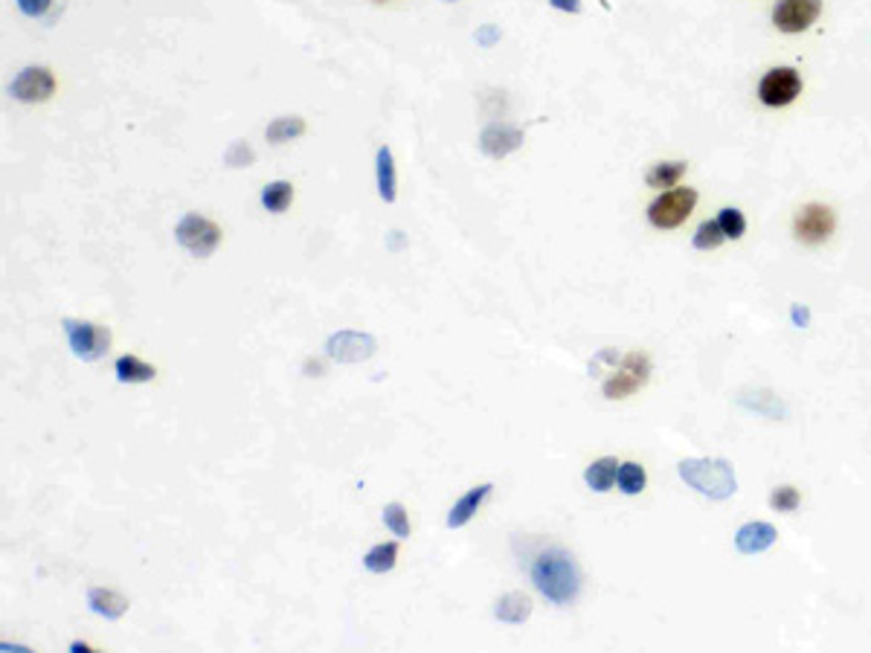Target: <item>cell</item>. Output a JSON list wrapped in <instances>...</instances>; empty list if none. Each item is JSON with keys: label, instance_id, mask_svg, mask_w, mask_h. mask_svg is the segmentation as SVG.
<instances>
[{"label": "cell", "instance_id": "obj_1", "mask_svg": "<svg viewBox=\"0 0 871 653\" xmlns=\"http://www.w3.org/2000/svg\"><path fill=\"white\" fill-rule=\"evenodd\" d=\"M532 584L537 586L546 601L558 604V607H566L573 604L581 593V569L575 564V557L566 549L552 546L546 552H541L532 564Z\"/></svg>", "mask_w": 871, "mask_h": 653}, {"label": "cell", "instance_id": "obj_2", "mask_svg": "<svg viewBox=\"0 0 871 653\" xmlns=\"http://www.w3.org/2000/svg\"><path fill=\"white\" fill-rule=\"evenodd\" d=\"M677 471L697 493L711 500H730L738 491L735 471L723 459H683Z\"/></svg>", "mask_w": 871, "mask_h": 653}, {"label": "cell", "instance_id": "obj_3", "mask_svg": "<svg viewBox=\"0 0 871 653\" xmlns=\"http://www.w3.org/2000/svg\"><path fill=\"white\" fill-rule=\"evenodd\" d=\"M694 206H697V192L691 186L665 189V192L648 206V221H651L657 230H677L691 218Z\"/></svg>", "mask_w": 871, "mask_h": 653}, {"label": "cell", "instance_id": "obj_4", "mask_svg": "<svg viewBox=\"0 0 871 653\" xmlns=\"http://www.w3.org/2000/svg\"><path fill=\"white\" fill-rule=\"evenodd\" d=\"M65 326V334L70 340V348L76 358H82L88 363H97L108 355L110 348V328L99 326V323H88V320H61Z\"/></svg>", "mask_w": 871, "mask_h": 653}, {"label": "cell", "instance_id": "obj_5", "mask_svg": "<svg viewBox=\"0 0 871 653\" xmlns=\"http://www.w3.org/2000/svg\"><path fill=\"white\" fill-rule=\"evenodd\" d=\"M174 235H178V244L198 259L213 256L215 247L221 244V227L213 224L210 218L195 215V212L181 218V224L174 227Z\"/></svg>", "mask_w": 871, "mask_h": 653}, {"label": "cell", "instance_id": "obj_6", "mask_svg": "<svg viewBox=\"0 0 871 653\" xmlns=\"http://www.w3.org/2000/svg\"><path fill=\"white\" fill-rule=\"evenodd\" d=\"M648 378H651V360H648V355L630 352L622 358L619 369H613V378L605 380V398H610V401H622V398H627L639 387H645Z\"/></svg>", "mask_w": 871, "mask_h": 653}, {"label": "cell", "instance_id": "obj_7", "mask_svg": "<svg viewBox=\"0 0 871 653\" xmlns=\"http://www.w3.org/2000/svg\"><path fill=\"white\" fill-rule=\"evenodd\" d=\"M822 15V0H779L772 6V26L779 33L799 36L807 33Z\"/></svg>", "mask_w": 871, "mask_h": 653}, {"label": "cell", "instance_id": "obj_8", "mask_svg": "<svg viewBox=\"0 0 871 653\" xmlns=\"http://www.w3.org/2000/svg\"><path fill=\"white\" fill-rule=\"evenodd\" d=\"M802 93V76L793 67H772L758 82V99L767 108H784Z\"/></svg>", "mask_w": 871, "mask_h": 653}, {"label": "cell", "instance_id": "obj_9", "mask_svg": "<svg viewBox=\"0 0 871 653\" xmlns=\"http://www.w3.org/2000/svg\"><path fill=\"white\" fill-rule=\"evenodd\" d=\"M836 218L828 203H804L796 221H793V233L802 244H825L834 235Z\"/></svg>", "mask_w": 871, "mask_h": 653}, {"label": "cell", "instance_id": "obj_10", "mask_svg": "<svg viewBox=\"0 0 871 653\" xmlns=\"http://www.w3.org/2000/svg\"><path fill=\"white\" fill-rule=\"evenodd\" d=\"M9 93L18 102H29V105L47 102L56 93V78L47 67H26L12 78Z\"/></svg>", "mask_w": 871, "mask_h": 653}, {"label": "cell", "instance_id": "obj_11", "mask_svg": "<svg viewBox=\"0 0 871 653\" xmlns=\"http://www.w3.org/2000/svg\"><path fill=\"white\" fill-rule=\"evenodd\" d=\"M328 355L343 363H358L375 355V340L369 334H358V331H340L328 340Z\"/></svg>", "mask_w": 871, "mask_h": 653}, {"label": "cell", "instance_id": "obj_12", "mask_svg": "<svg viewBox=\"0 0 871 653\" xmlns=\"http://www.w3.org/2000/svg\"><path fill=\"white\" fill-rule=\"evenodd\" d=\"M523 131L512 129V125H488L480 134V151L491 161H503L505 154H512L523 146Z\"/></svg>", "mask_w": 871, "mask_h": 653}, {"label": "cell", "instance_id": "obj_13", "mask_svg": "<svg viewBox=\"0 0 871 653\" xmlns=\"http://www.w3.org/2000/svg\"><path fill=\"white\" fill-rule=\"evenodd\" d=\"M491 491H494V485L485 482V485L471 488L465 497H459V500L453 503V508H451V514H448V525H451V529H462V525H468V523L473 520V514H477L480 508H482V503L491 497Z\"/></svg>", "mask_w": 871, "mask_h": 653}, {"label": "cell", "instance_id": "obj_14", "mask_svg": "<svg viewBox=\"0 0 871 653\" xmlns=\"http://www.w3.org/2000/svg\"><path fill=\"white\" fill-rule=\"evenodd\" d=\"M775 544V529L770 523H747L735 534V549L741 555H758Z\"/></svg>", "mask_w": 871, "mask_h": 653}, {"label": "cell", "instance_id": "obj_15", "mask_svg": "<svg viewBox=\"0 0 871 653\" xmlns=\"http://www.w3.org/2000/svg\"><path fill=\"white\" fill-rule=\"evenodd\" d=\"M88 604H90L93 613L105 616V618H110V621L122 618L125 613H129V598L119 596V593H114V589H102V586L90 589V593H88Z\"/></svg>", "mask_w": 871, "mask_h": 653}, {"label": "cell", "instance_id": "obj_16", "mask_svg": "<svg viewBox=\"0 0 871 653\" xmlns=\"http://www.w3.org/2000/svg\"><path fill=\"white\" fill-rule=\"evenodd\" d=\"M619 465H622V461L616 456H601V459L593 461L587 471H584V482H587L596 493H605V491L613 488L616 473H619Z\"/></svg>", "mask_w": 871, "mask_h": 653}, {"label": "cell", "instance_id": "obj_17", "mask_svg": "<svg viewBox=\"0 0 871 653\" xmlns=\"http://www.w3.org/2000/svg\"><path fill=\"white\" fill-rule=\"evenodd\" d=\"M494 616L505 621V625H523L532 616V598L526 593H505L497 601Z\"/></svg>", "mask_w": 871, "mask_h": 653}, {"label": "cell", "instance_id": "obj_18", "mask_svg": "<svg viewBox=\"0 0 871 653\" xmlns=\"http://www.w3.org/2000/svg\"><path fill=\"white\" fill-rule=\"evenodd\" d=\"M114 372H117V380L119 384H149V380L157 378V369L151 363H142L140 358L134 355H122L117 358L114 363Z\"/></svg>", "mask_w": 871, "mask_h": 653}, {"label": "cell", "instance_id": "obj_19", "mask_svg": "<svg viewBox=\"0 0 871 653\" xmlns=\"http://www.w3.org/2000/svg\"><path fill=\"white\" fill-rule=\"evenodd\" d=\"M686 174V163L683 161H665V163H654L645 174V183L651 189H674Z\"/></svg>", "mask_w": 871, "mask_h": 653}, {"label": "cell", "instance_id": "obj_20", "mask_svg": "<svg viewBox=\"0 0 871 653\" xmlns=\"http://www.w3.org/2000/svg\"><path fill=\"white\" fill-rule=\"evenodd\" d=\"M378 195L387 203H392L395 195H399V181H395V163H392L389 146L378 149Z\"/></svg>", "mask_w": 871, "mask_h": 653}, {"label": "cell", "instance_id": "obj_21", "mask_svg": "<svg viewBox=\"0 0 871 653\" xmlns=\"http://www.w3.org/2000/svg\"><path fill=\"white\" fill-rule=\"evenodd\" d=\"M291 201H294V183H288V181H274L262 189V206L274 215L288 210Z\"/></svg>", "mask_w": 871, "mask_h": 653}, {"label": "cell", "instance_id": "obj_22", "mask_svg": "<svg viewBox=\"0 0 871 653\" xmlns=\"http://www.w3.org/2000/svg\"><path fill=\"white\" fill-rule=\"evenodd\" d=\"M303 134H306V119L303 117H279V119H274L271 125H267V131H264L267 142H274V146H282V142L296 140Z\"/></svg>", "mask_w": 871, "mask_h": 653}, {"label": "cell", "instance_id": "obj_23", "mask_svg": "<svg viewBox=\"0 0 871 653\" xmlns=\"http://www.w3.org/2000/svg\"><path fill=\"white\" fill-rule=\"evenodd\" d=\"M395 564H399V544H378L363 555V566L375 575H384Z\"/></svg>", "mask_w": 871, "mask_h": 653}, {"label": "cell", "instance_id": "obj_24", "mask_svg": "<svg viewBox=\"0 0 871 653\" xmlns=\"http://www.w3.org/2000/svg\"><path fill=\"white\" fill-rule=\"evenodd\" d=\"M616 482H619V491L627 493V497H633V493H642L645 482H648L645 468L639 465V461H622L619 473H616Z\"/></svg>", "mask_w": 871, "mask_h": 653}, {"label": "cell", "instance_id": "obj_25", "mask_svg": "<svg viewBox=\"0 0 871 653\" xmlns=\"http://www.w3.org/2000/svg\"><path fill=\"white\" fill-rule=\"evenodd\" d=\"M718 224H721L723 235L732 238V242H738V238H743V233H747V218H743V212L735 210V206H723L721 215H718Z\"/></svg>", "mask_w": 871, "mask_h": 653}, {"label": "cell", "instance_id": "obj_26", "mask_svg": "<svg viewBox=\"0 0 871 653\" xmlns=\"http://www.w3.org/2000/svg\"><path fill=\"white\" fill-rule=\"evenodd\" d=\"M723 242H726V235H723V230L718 224V218L715 221H703V224L697 227V233H694V247L697 250H718Z\"/></svg>", "mask_w": 871, "mask_h": 653}, {"label": "cell", "instance_id": "obj_27", "mask_svg": "<svg viewBox=\"0 0 871 653\" xmlns=\"http://www.w3.org/2000/svg\"><path fill=\"white\" fill-rule=\"evenodd\" d=\"M384 525L395 534V537H410V517H407V508L401 503H389L384 505Z\"/></svg>", "mask_w": 871, "mask_h": 653}, {"label": "cell", "instance_id": "obj_28", "mask_svg": "<svg viewBox=\"0 0 871 653\" xmlns=\"http://www.w3.org/2000/svg\"><path fill=\"white\" fill-rule=\"evenodd\" d=\"M799 503H802V497H799V491H796L793 485H782V488H775V491L770 493V505H772V512L790 514V512H796Z\"/></svg>", "mask_w": 871, "mask_h": 653}, {"label": "cell", "instance_id": "obj_29", "mask_svg": "<svg viewBox=\"0 0 871 653\" xmlns=\"http://www.w3.org/2000/svg\"><path fill=\"white\" fill-rule=\"evenodd\" d=\"M253 161H256V154H253V149L247 146L244 140H235L233 146L227 149V166H233V169L250 166Z\"/></svg>", "mask_w": 871, "mask_h": 653}, {"label": "cell", "instance_id": "obj_30", "mask_svg": "<svg viewBox=\"0 0 871 653\" xmlns=\"http://www.w3.org/2000/svg\"><path fill=\"white\" fill-rule=\"evenodd\" d=\"M53 6V0H18V9L26 18H41V15Z\"/></svg>", "mask_w": 871, "mask_h": 653}, {"label": "cell", "instance_id": "obj_31", "mask_svg": "<svg viewBox=\"0 0 871 653\" xmlns=\"http://www.w3.org/2000/svg\"><path fill=\"white\" fill-rule=\"evenodd\" d=\"M500 41V26H494V24H482L480 29H477V44L480 47H494Z\"/></svg>", "mask_w": 871, "mask_h": 653}, {"label": "cell", "instance_id": "obj_32", "mask_svg": "<svg viewBox=\"0 0 871 653\" xmlns=\"http://www.w3.org/2000/svg\"><path fill=\"white\" fill-rule=\"evenodd\" d=\"M552 9H561V12H573L578 15L581 12V0H549Z\"/></svg>", "mask_w": 871, "mask_h": 653}, {"label": "cell", "instance_id": "obj_33", "mask_svg": "<svg viewBox=\"0 0 871 653\" xmlns=\"http://www.w3.org/2000/svg\"><path fill=\"white\" fill-rule=\"evenodd\" d=\"M790 316H793V326H799V328H804L807 323H811V311L802 308V306H793V311H790Z\"/></svg>", "mask_w": 871, "mask_h": 653}, {"label": "cell", "instance_id": "obj_34", "mask_svg": "<svg viewBox=\"0 0 871 653\" xmlns=\"http://www.w3.org/2000/svg\"><path fill=\"white\" fill-rule=\"evenodd\" d=\"M70 650H76V653H88L90 648H88L85 642H73V645H70Z\"/></svg>", "mask_w": 871, "mask_h": 653}, {"label": "cell", "instance_id": "obj_35", "mask_svg": "<svg viewBox=\"0 0 871 653\" xmlns=\"http://www.w3.org/2000/svg\"><path fill=\"white\" fill-rule=\"evenodd\" d=\"M401 247V235L399 233H392V242H389V250H399Z\"/></svg>", "mask_w": 871, "mask_h": 653}, {"label": "cell", "instance_id": "obj_36", "mask_svg": "<svg viewBox=\"0 0 871 653\" xmlns=\"http://www.w3.org/2000/svg\"><path fill=\"white\" fill-rule=\"evenodd\" d=\"M445 4H456V0H445Z\"/></svg>", "mask_w": 871, "mask_h": 653}, {"label": "cell", "instance_id": "obj_37", "mask_svg": "<svg viewBox=\"0 0 871 653\" xmlns=\"http://www.w3.org/2000/svg\"><path fill=\"white\" fill-rule=\"evenodd\" d=\"M375 4H384V0H375Z\"/></svg>", "mask_w": 871, "mask_h": 653}]
</instances>
